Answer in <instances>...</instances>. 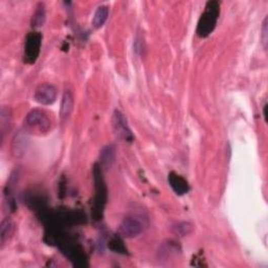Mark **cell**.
<instances>
[{
  "instance_id": "52a82bcc",
  "label": "cell",
  "mask_w": 268,
  "mask_h": 268,
  "mask_svg": "<svg viewBox=\"0 0 268 268\" xmlns=\"http://www.w3.org/2000/svg\"><path fill=\"white\" fill-rule=\"evenodd\" d=\"M34 99L41 105H52L57 100V89L53 84L50 83L40 84L34 92Z\"/></svg>"
},
{
  "instance_id": "3957f363",
  "label": "cell",
  "mask_w": 268,
  "mask_h": 268,
  "mask_svg": "<svg viewBox=\"0 0 268 268\" xmlns=\"http://www.w3.org/2000/svg\"><path fill=\"white\" fill-rule=\"evenodd\" d=\"M42 45V35L39 31H30L24 43L23 59L26 64H34L37 61Z\"/></svg>"
},
{
  "instance_id": "8fae6325",
  "label": "cell",
  "mask_w": 268,
  "mask_h": 268,
  "mask_svg": "<svg viewBox=\"0 0 268 268\" xmlns=\"http://www.w3.org/2000/svg\"><path fill=\"white\" fill-rule=\"evenodd\" d=\"M15 233V223L10 217H7L3 220L0 225V244L2 247L13 237Z\"/></svg>"
},
{
  "instance_id": "8992f818",
  "label": "cell",
  "mask_w": 268,
  "mask_h": 268,
  "mask_svg": "<svg viewBox=\"0 0 268 268\" xmlns=\"http://www.w3.org/2000/svg\"><path fill=\"white\" fill-rule=\"evenodd\" d=\"M144 229L143 223L140 222L136 217H126L123 219V221L120 224L119 233L123 238H134L138 236Z\"/></svg>"
},
{
  "instance_id": "ac0fdd59",
  "label": "cell",
  "mask_w": 268,
  "mask_h": 268,
  "mask_svg": "<svg viewBox=\"0 0 268 268\" xmlns=\"http://www.w3.org/2000/svg\"><path fill=\"white\" fill-rule=\"evenodd\" d=\"M268 28H267V18H265L264 23H263V27H262V42L264 45V49H267V41H268Z\"/></svg>"
},
{
  "instance_id": "e0dca14e",
  "label": "cell",
  "mask_w": 268,
  "mask_h": 268,
  "mask_svg": "<svg viewBox=\"0 0 268 268\" xmlns=\"http://www.w3.org/2000/svg\"><path fill=\"white\" fill-rule=\"evenodd\" d=\"M175 232L179 236H186L192 232V225L187 222H182L175 226Z\"/></svg>"
},
{
  "instance_id": "5bb4252c",
  "label": "cell",
  "mask_w": 268,
  "mask_h": 268,
  "mask_svg": "<svg viewBox=\"0 0 268 268\" xmlns=\"http://www.w3.org/2000/svg\"><path fill=\"white\" fill-rule=\"evenodd\" d=\"M46 19V14H45V10H44V6L42 4H40L37 7V10L35 11L34 15H33V18H31V26L33 27H40L44 24Z\"/></svg>"
},
{
  "instance_id": "ba28073f",
  "label": "cell",
  "mask_w": 268,
  "mask_h": 268,
  "mask_svg": "<svg viewBox=\"0 0 268 268\" xmlns=\"http://www.w3.org/2000/svg\"><path fill=\"white\" fill-rule=\"evenodd\" d=\"M168 180L172 190L179 196L185 195L190 191V184H188L186 179L177 174L176 172H171L168 176Z\"/></svg>"
},
{
  "instance_id": "4fadbf2b",
  "label": "cell",
  "mask_w": 268,
  "mask_h": 268,
  "mask_svg": "<svg viewBox=\"0 0 268 268\" xmlns=\"http://www.w3.org/2000/svg\"><path fill=\"white\" fill-rule=\"evenodd\" d=\"M109 15V9L106 6H101L98 8L93 15V19H92V25L94 28H101L104 23L106 22L107 18Z\"/></svg>"
},
{
  "instance_id": "7c38bea8",
  "label": "cell",
  "mask_w": 268,
  "mask_h": 268,
  "mask_svg": "<svg viewBox=\"0 0 268 268\" xmlns=\"http://www.w3.org/2000/svg\"><path fill=\"white\" fill-rule=\"evenodd\" d=\"M116 159V149L113 146H106L102 149L100 154V166L103 168L111 167Z\"/></svg>"
},
{
  "instance_id": "30bf717a",
  "label": "cell",
  "mask_w": 268,
  "mask_h": 268,
  "mask_svg": "<svg viewBox=\"0 0 268 268\" xmlns=\"http://www.w3.org/2000/svg\"><path fill=\"white\" fill-rule=\"evenodd\" d=\"M73 109V97L69 90H66L63 93L61 109H60V118L62 121H67L72 112Z\"/></svg>"
},
{
  "instance_id": "9a60e30c",
  "label": "cell",
  "mask_w": 268,
  "mask_h": 268,
  "mask_svg": "<svg viewBox=\"0 0 268 268\" xmlns=\"http://www.w3.org/2000/svg\"><path fill=\"white\" fill-rule=\"evenodd\" d=\"M108 246L113 251V253H118L122 255L127 254V248H126V246L124 245V242L120 236H117V237H113L111 240H110Z\"/></svg>"
},
{
  "instance_id": "9c48e42d",
  "label": "cell",
  "mask_w": 268,
  "mask_h": 268,
  "mask_svg": "<svg viewBox=\"0 0 268 268\" xmlns=\"http://www.w3.org/2000/svg\"><path fill=\"white\" fill-rule=\"evenodd\" d=\"M27 144H28V138L26 132L19 131L18 133H16L12 141L13 154L17 157L23 155L27 148Z\"/></svg>"
},
{
  "instance_id": "6da1fadb",
  "label": "cell",
  "mask_w": 268,
  "mask_h": 268,
  "mask_svg": "<svg viewBox=\"0 0 268 268\" xmlns=\"http://www.w3.org/2000/svg\"><path fill=\"white\" fill-rule=\"evenodd\" d=\"M92 173L96 194H94L91 211L94 220H101L103 218L104 209L107 202V187L103 177V170L100 164H96L93 166Z\"/></svg>"
},
{
  "instance_id": "7a4b0ae2",
  "label": "cell",
  "mask_w": 268,
  "mask_h": 268,
  "mask_svg": "<svg viewBox=\"0 0 268 268\" xmlns=\"http://www.w3.org/2000/svg\"><path fill=\"white\" fill-rule=\"evenodd\" d=\"M220 14V5L218 2L212 0L207 3L203 13L198 20L196 33L200 38H207L210 36L217 25Z\"/></svg>"
},
{
  "instance_id": "277c9868",
  "label": "cell",
  "mask_w": 268,
  "mask_h": 268,
  "mask_svg": "<svg viewBox=\"0 0 268 268\" xmlns=\"http://www.w3.org/2000/svg\"><path fill=\"white\" fill-rule=\"evenodd\" d=\"M25 126L27 129L37 130L41 133L49 132L52 124L51 120L44 111L40 109H33L25 117Z\"/></svg>"
},
{
  "instance_id": "2e32d148",
  "label": "cell",
  "mask_w": 268,
  "mask_h": 268,
  "mask_svg": "<svg viewBox=\"0 0 268 268\" xmlns=\"http://www.w3.org/2000/svg\"><path fill=\"white\" fill-rule=\"evenodd\" d=\"M0 130H2V138L4 139L5 137V133L8 129V127H10V124H11V113H10V110L7 108H4L2 110V114H0Z\"/></svg>"
},
{
  "instance_id": "5b68a950",
  "label": "cell",
  "mask_w": 268,
  "mask_h": 268,
  "mask_svg": "<svg viewBox=\"0 0 268 268\" xmlns=\"http://www.w3.org/2000/svg\"><path fill=\"white\" fill-rule=\"evenodd\" d=\"M112 126L116 135L120 139L126 141V143H132L134 139L132 131L129 128L125 116L121 111H119V110H116L112 116Z\"/></svg>"
}]
</instances>
